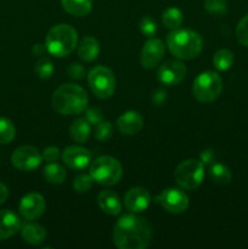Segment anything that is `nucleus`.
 I'll use <instances>...</instances> for the list:
<instances>
[{"mask_svg": "<svg viewBox=\"0 0 248 249\" xmlns=\"http://www.w3.org/2000/svg\"><path fill=\"white\" fill-rule=\"evenodd\" d=\"M156 201L167 212L173 214L184 213L189 208V197L184 191L174 187L165 189L156 197Z\"/></svg>", "mask_w": 248, "mask_h": 249, "instance_id": "9d476101", "label": "nucleus"}, {"mask_svg": "<svg viewBox=\"0 0 248 249\" xmlns=\"http://www.w3.org/2000/svg\"><path fill=\"white\" fill-rule=\"evenodd\" d=\"M46 203L44 197L38 192H31V194H27L21 199L18 211L22 218H24L26 220L33 221L43 215Z\"/></svg>", "mask_w": 248, "mask_h": 249, "instance_id": "9b49d317", "label": "nucleus"}, {"mask_svg": "<svg viewBox=\"0 0 248 249\" xmlns=\"http://www.w3.org/2000/svg\"><path fill=\"white\" fill-rule=\"evenodd\" d=\"M89 174L92 180L102 186H112L118 184L123 175V168L118 160L111 156H101L90 165Z\"/></svg>", "mask_w": 248, "mask_h": 249, "instance_id": "39448f33", "label": "nucleus"}, {"mask_svg": "<svg viewBox=\"0 0 248 249\" xmlns=\"http://www.w3.org/2000/svg\"><path fill=\"white\" fill-rule=\"evenodd\" d=\"M164 44L160 39L150 38L140 53V63L146 70H152L162 61L164 56Z\"/></svg>", "mask_w": 248, "mask_h": 249, "instance_id": "f8f14e48", "label": "nucleus"}, {"mask_svg": "<svg viewBox=\"0 0 248 249\" xmlns=\"http://www.w3.org/2000/svg\"><path fill=\"white\" fill-rule=\"evenodd\" d=\"M204 9L214 16H223L228 12V2L226 0H206Z\"/></svg>", "mask_w": 248, "mask_h": 249, "instance_id": "cd10ccee", "label": "nucleus"}, {"mask_svg": "<svg viewBox=\"0 0 248 249\" xmlns=\"http://www.w3.org/2000/svg\"><path fill=\"white\" fill-rule=\"evenodd\" d=\"M143 118L139 112L126 111L117 119V128L123 135H135L142 129Z\"/></svg>", "mask_w": 248, "mask_h": 249, "instance_id": "dca6fc26", "label": "nucleus"}, {"mask_svg": "<svg viewBox=\"0 0 248 249\" xmlns=\"http://www.w3.org/2000/svg\"><path fill=\"white\" fill-rule=\"evenodd\" d=\"M223 91V79L216 72L206 71L196 77L192 87L195 99L203 104L213 102Z\"/></svg>", "mask_w": 248, "mask_h": 249, "instance_id": "423d86ee", "label": "nucleus"}, {"mask_svg": "<svg viewBox=\"0 0 248 249\" xmlns=\"http://www.w3.org/2000/svg\"><path fill=\"white\" fill-rule=\"evenodd\" d=\"M233 53L229 49H220L213 56V65L218 71H228L233 65Z\"/></svg>", "mask_w": 248, "mask_h": 249, "instance_id": "a878e982", "label": "nucleus"}, {"mask_svg": "<svg viewBox=\"0 0 248 249\" xmlns=\"http://www.w3.org/2000/svg\"><path fill=\"white\" fill-rule=\"evenodd\" d=\"M187 68L180 61H167L158 68V80L168 87L177 85L186 77Z\"/></svg>", "mask_w": 248, "mask_h": 249, "instance_id": "ddd939ff", "label": "nucleus"}, {"mask_svg": "<svg viewBox=\"0 0 248 249\" xmlns=\"http://www.w3.org/2000/svg\"><path fill=\"white\" fill-rule=\"evenodd\" d=\"M125 208L131 213H141L145 212L151 204V195L145 187H133L124 196Z\"/></svg>", "mask_w": 248, "mask_h": 249, "instance_id": "2eb2a0df", "label": "nucleus"}, {"mask_svg": "<svg viewBox=\"0 0 248 249\" xmlns=\"http://www.w3.org/2000/svg\"><path fill=\"white\" fill-rule=\"evenodd\" d=\"M43 162V155L34 146H21L11 156V163L22 172H32Z\"/></svg>", "mask_w": 248, "mask_h": 249, "instance_id": "1a4fd4ad", "label": "nucleus"}, {"mask_svg": "<svg viewBox=\"0 0 248 249\" xmlns=\"http://www.w3.org/2000/svg\"><path fill=\"white\" fill-rule=\"evenodd\" d=\"M92 178L90 174H79L73 181V189L78 194H85L92 186Z\"/></svg>", "mask_w": 248, "mask_h": 249, "instance_id": "c85d7f7f", "label": "nucleus"}, {"mask_svg": "<svg viewBox=\"0 0 248 249\" xmlns=\"http://www.w3.org/2000/svg\"><path fill=\"white\" fill-rule=\"evenodd\" d=\"M63 10L75 17H84L92 10L91 0H61Z\"/></svg>", "mask_w": 248, "mask_h": 249, "instance_id": "412c9836", "label": "nucleus"}, {"mask_svg": "<svg viewBox=\"0 0 248 249\" xmlns=\"http://www.w3.org/2000/svg\"><path fill=\"white\" fill-rule=\"evenodd\" d=\"M7 197H9V189L2 182H0V204L5 203Z\"/></svg>", "mask_w": 248, "mask_h": 249, "instance_id": "58836bf2", "label": "nucleus"}, {"mask_svg": "<svg viewBox=\"0 0 248 249\" xmlns=\"http://www.w3.org/2000/svg\"><path fill=\"white\" fill-rule=\"evenodd\" d=\"M174 179L184 190L197 189L204 179V164L197 160H184L175 169Z\"/></svg>", "mask_w": 248, "mask_h": 249, "instance_id": "0eeeda50", "label": "nucleus"}, {"mask_svg": "<svg viewBox=\"0 0 248 249\" xmlns=\"http://www.w3.org/2000/svg\"><path fill=\"white\" fill-rule=\"evenodd\" d=\"M236 36L237 40L242 44L243 46L248 48V15H246L236 27Z\"/></svg>", "mask_w": 248, "mask_h": 249, "instance_id": "473e14b6", "label": "nucleus"}, {"mask_svg": "<svg viewBox=\"0 0 248 249\" xmlns=\"http://www.w3.org/2000/svg\"><path fill=\"white\" fill-rule=\"evenodd\" d=\"M170 53L180 60H192L203 49V39L192 29H173L167 36Z\"/></svg>", "mask_w": 248, "mask_h": 249, "instance_id": "7ed1b4c3", "label": "nucleus"}, {"mask_svg": "<svg viewBox=\"0 0 248 249\" xmlns=\"http://www.w3.org/2000/svg\"><path fill=\"white\" fill-rule=\"evenodd\" d=\"M199 157H201V162L203 163L204 165H211L212 163L215 162V152H214L213 150H211V148L204 150Z\"/></svg>", "mask_w": 248, "mask_h": 249, "instance_id": "e433bc0d", "label": "nucleus"}, {"mask_svg": "<svg viewBox=\"0 0 248 249\" xmlns=\"http://www.w3.org/2000/svg\"><path fill=\"white\" fill-rule=\"evenodd\" d=\"M140 32L145 36L148 38H152L156 33H157V23H156L155 19L150 16H145L140 19Z\"/></svg>", "mask_w": 248, "mask_h": 249, "instance_id": "2f4dec72", "label": "nucleus"}, {"mask_svg": "<svg viewBox=\"0 0 248 249\" xmlns=\"http://www.w3.org/2000/svg\"><path fill=\"white\" fill-rule=\"evenodd\" d=\"M97 204L100 209L107 215L116 216L122 212V202L117 194H114L111 190H105L101 191L97 196Z\"/></svg>", "mask_w": 248, "mask_h": 249, "instance_id": "a211bd4d", "label": "nucleus"}, {"mask_svg": "<svg viewBox=\"0 0 248 249\" xmlns=\"http://www.w3.org/2000/svg\"><path fill=\"white\" fill-rule=\"evenodd\" d=\"M77 45L78 33L70 24H57L53 27L46 34V51L55 57H65L70 55Z\"/></svg>", "mask_w": 248, "mask_h": 249, "instance_id": "20e7f679", "label": "nucleus"}, {"mask_svg": "<svg viewBox=\"0 0 248 249\" xmlns=\"http://www.w3.org/2000/svg\"><path fill=\"white\" fill-rule=\"evenodd\" d=\"M162 21L167 28L169 29H177L180 28L182 21H184V17H182L181 10L177 9V7H168L164 10V12L162 14Z\"/></svg>", "mask_w": 248, "mask_h": 249, "instance_id": "393cba45", "label": "nucleus"}, {"mask_svg": "<svg viewBox=\"0 0 248 249\" xmlns=\"http://www.w3.org/2000/svg\"><path fill=\"white\" fill-rule=\"evenodd\" d=\"M167 100V91L165 90H156L152 94V104L156 105V106H160L163 105Z\"/></svg>", "mask_w": 248, "mask_h": 249, "instance_id": "4c0bfd02", "label": "nucleus"}, {"mask_svg": "<svg viewBox=\"0 0 248 249\" xmlns=\"http://www.w3.org/2000/svg\"><path fill=\"white\" fill-rule=\"evenodd\" d=\"M112 236L119 249H145L152 240V226L135 213L126 214L117 221Z\"/></svg>", "mask_w": 248, "mask_h": 249, "instance_id": "f257e3e1", "label": "nucleus"}, {"mask_svg": "<svg viewBox=\"0 0 248 249\" xmlns=\"http://www.w3.org/2000/svg\"><path fill=\"white\" fill-rule=\"evenodd\" d=\"M34 71L40 79H49L53 73V65L48 58H41L36 62Z\"/></svg>", "mask_w": 248, "mask_h": 249, "instance_id": "c756f323", "label": "nucleus"}, {"mask_svg": "<svg viewBox=\"0 0 248 249\" xmlns=\"http://www.w3.org/2000/svg\"><path fill=\"white\" fill-rule=\"evenodd\" d=\"M90 133H91V124L85 118L75 119L70 128L71 138L79 143H84L89 139Z\"/></svg>", "mask_w": 248, "mask_h": 249, "instance_id": "4be33fe9", "label": "nucleus"}, {"mask_svg": "<svg viewBox=\"0 0 248 249\" xmlns=\"http://www.w3.org/2000/svg\"><path fill=\"white\" fill-rule=\"evenodd\" d=\"M61 158L71 169L82 170L90 164L92 155L88 148L80 146H68L61 152Z\"/></svg>", "mask_w": 248, "mask_h": 249, "instance_id": "4468645a", "label": "nucleus"}, {"mask_svg": "<svg viewBox=\"0 0 248 249\" xmlns=\"http://www.w3.org/2000/svg\"><path fill=\"white\" fill-rule=\"evenodd\" d=\"M22 238L24 242L32 246H38L43 243L46 238V230L41 225L35 223H27L21 228Z\"/></svg>", "mask_w": 248, "mask_h": 249, "instance_id": "6ab92c4d", "label": "nucleus"}, {"mask_svg": "<svg viewBox=\"0 0 248 249\" xmlns=\"http://www.w3.org/2000/svg\"><path fill=\"white\" fill-rule=\"evenodd\" d=\"M85 119L89 122L91 125H96L100 122H102L104 119V114H102V111L97 107H91V108H88L85 111Z\"/></svg>", "mask_w": 248, "mask_h": 249, "instance_id": "72a5a7b5", "label": "nucleus"}, {"mask_svg": "<svg viewBox=\"0 0 248 249\" xmlns=\"http://www.w3.org/2000/svg\"><path fill=\"white\" fill-rule=\"evenodd\" d=\"M41 155H43V160H46V162H56L58 160V157H60V150L56 146H49V147H46L43 151Z\"/></svg>", "mask_w": 248, "mask_h": 249, "instance_id": "c9c22d12", "label": "nucleus"}, {"mask_svg": "<svg viewBox=\"0 0 248 249\" xmlns=\"http://www.w3.org/2000/svg\"><path fill=\"white\" fill-rule=\"evenodd\" d=\"M43 175L46 179V181L50 182V184L60 185L62 184L66 180V170L63 169V167H61L60 164H57L56 162H51L44 168Z\"/></svg>", "mask_w": 248, "mask_h": 249, "instance_id": "b1692460", "label": "nucleus"}, {"mask_svg": "<svg viewBox=\"0 0 248 249\" xmlns=\"http://www.w3.org/2000/svg\"><path fill=\"white\" fill-rule=\"evenodd\" d=\"M45 51L46 48L43 44H35V45L33 46V49H32V53H33L34 56H41Z\"/></svg>", "mask_w": 248, "mask_h": 249, "instance_id": "ea45409f", "label": "nucleus"}, {"mask_svg": "<svg viewBox=\"0 0 248 249\" xmlns=\"http://www.w3.org/2000/svg\"><path fill=\"white\" fill-rule=\"evenodd\" d=\"M53 107L62 116H75L87 109L88 94L82 87L73 83L62 84L53 95Z\"/></svg>", "mask_w": 248, "mask_h": 249, "instance_id": "f03ea898", "label": "nucleus"}, {"mask_svg": "<svg viewBox=\"0 0 248 249\" xmlns=\"http://www.w3.org/2000/svg\"><path fill=\"white\" fill-rule=\"evenodd\" d=\"M100 53V44L94 36H85L78 45V56L84 62H92Z\"/></svg>", "mask_w": 248, "mask_h": 249, "instance_id": "aec40b11", "label": "nucleus"}, {"mask_svg": "<svg viewBox=\"0 0 248 249\" xmlns=\"http://www.w3.org/2000/svg\"><path fill=\"white\" fill-rule=\"evenodd\" d=\"M21 228L22 224L17 214L9 209L0 211V241H5L15 236Z\"/></svg>", "mask_w": 248, "mask_h": 249, "instance_id": "f3484780", "label": "nucleus"}, {"mask_svg": "<svg viewBox=\"0 0 248 249\" xmlns=\"http://www.w3.org/2000/svg\"><path fill=\"white\" fill-rule=\"evenodd\" d=\"M96 128H95V138L99 141H107L111 139L112 134H113V125H112L111 122H100L99 124H96Z\"/></svg>", "mask_w": 248, "mask_h": 249, "instance_id": "7c9ffc66", "label": "nucleus"}, {"mask_svg": "<svg viewBox=\"0 0 248 249\" xmlns=\"http://www.w3.org/2000/svg\"><path fill=\"white\" fill-rule=\"evenodd\" d=\"M209 177L215 184L224 186L231 181L232 175H231V170L225 164L214 162L209 165Z\"/></svg>", "mask_w": 248, "mask_h": 249, "instance_id": "5701e85b", "label": "nucleus"}, {"mask_svg": "<svg viewBox=\"0 0 248 249\" xmlns=\"http://www.w3.org/2000/svg\"><path fill=\"white\" fill-rule=\"evenodd\" d=\"M16 135V129L14 123L10 119L0 117V143L6 145L10 143L15 139Z\"/></svg>", "mask_w": 248, "mask_h": 249, "instance_id": "bb28decb", "label": "nucleus"}, {"mask_svg": "<svg viewBox=\"0 0 248 249\" xmlns=\"http://www.w3.org/2000/svg\"><path fill=\"white\" fill-rule=\"evenodd\" d=\"M88 82L92 94L99 99H108L116 90V77L109 68L96 66L88 74Z\"/></svg>", "mask_w": 248, "mask_h": 249, "instance_id": "6e6552de", "label": "nucleus"}, {"mask_svg": "<svg viewBox=\"0 0 248 249\" xmlns=\"http://www.w3.org/2000/svg\"><path fill=\"white\" fill-rule=\"evenodd\" d=\"M67 74L68 77L72 79L80 80L85 77V68L84 66L80 63H71L67 67Z\"/></svg>", "mask_w": 248, "mask_h": 249, "instance_id": "f704fd0d", "label": "nucleus"}]
</instances>
